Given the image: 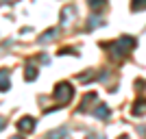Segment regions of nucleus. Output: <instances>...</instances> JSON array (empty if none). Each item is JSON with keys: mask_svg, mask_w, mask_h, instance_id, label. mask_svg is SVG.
Wrapping results in <instances>:
<instances>
[{"mask_svg": "<svg viewBox=\"0 0 146 139\" xmlns=\"http://www.w3.org/2000/svg\"><path fill=\"white\" fill-rule=\"evenodd\" d=\"M135 39L133 37H120L118 42L111 43V52H113V57H127L131 50L135 48Z\"/></svg>", "mask_w": 146, "mask_h": 139, "instance_id": "f257e3e1", "label": "nucleus"}, {"mask_svg": "<svg viewBox=\"0 0 146 139\" xmlns=\"http://www.w3.org/2000/svg\"><path fill=\"white\" fill-rule=\"evenodd\" d=\"M52 98H55L59 104H68V102L74 98V87H72L70 83H66V80H63V83H59V85L55 87Z\"/></svg>", "mask_w": 146, "mask_h": 139, "instance_id": "f03ea898", "label": "nucleus"}, {"mask_svg": "<svg viewBox=\"0 0 146 139\" xmlns=\"http://www.w3.org/2000/svg\"><path fill=\"white\" fill-rule=\"evenodd\" d=\"M35 117H31V115H24L22 120L18 122V128H20V133H33L35 130Z\"/></svg>", "mask_w": 146, "mask_h": 139, "instance_id": "7ed1b4c3", "label": "nucleus"}, {"mask_svg": "<svg viewBox=\"0 0 146 139\" xmlns=\"http://www.w3.org/2000/svg\"><path fill=\"white\" fill-rule=\"evenodd\" d=\"M68 133H70V130H68L66 126H61V128H55V130H48L46 139H66Z\"/></svg>", "mask_w": 146, "mask_h": 139, "instance_id": "20e7f679", "label": "nucleus"}, {"mask_svg": "<svg viewBox=\"0 0 146 139\" xmlns=\"http://www.w3.org/2000/svg\"><path fill=\"white\" fill-rule=\"evenodd\" d=\"M11 78H9V70H0V91H9Z\"/></svg>", "mask_w": 146, "mask_h": 139, "instance_id": "39448f33", "label": "nucleus"}, {"mask_svg": "<svg viewBox=\"0 0 146 139\" xmlns=\"http://www.w3.org/2000/svg\"><path fill=\"white\" fill-rule=\"evenodd\" d=\"M94 115H96L98 120H107V117L111 115V111H109V107H107V104H100V107H96V109H94Z\"/></svg>", "mask_w": 146, "mask_h": 139, "instance_id": "423d86ee", "label": "nucleus"}, {"mask_svg": "<svg viewBox=\"0 0 146 139\" xmlns=\"http://www.w3.org/2000/svg\"><path fill=\"white\" fill-rule=\"evenodd\" d=\"M74 15V7H66V9H61V26H66Z\"/></svg>", "mask_w": 146, "mask_h": 139, "instance_id": "0eeeda50", "label": "nucleus"}, {"mask_svg": "<svg viewBox=\"0 0 146 139\" xmlns=\"http://www.w3.org/2000/svg\"><path fill=\"white\" fill-rule=\"evenodd\" d=\"M37 74H39V72H37V67H35V65H31V63H29V65L24 67V78L29 80V83L37 78Z\"/></svg>", "mask_w": 146, "mask_h": 139, "instance_id": "6e6552de", "label": "nucleus"}, {"mask_svg": "<svg viewBox=\"0 0 146 139\" xmlns=\"http://www.w3.org/2000/svg\"><path fill=\"white\" fill-rule=\"evenodd\" d=\"M57 37V28H48L46 33H44L42 37H39V43H46V42H52Z\"/></svg>", "mask_w": 146, "mask_h": 139, "instance_id": "1a4fd4ad", "label": "nucleus"}, {"mask_svg": "<svg viewBox=\"0 0 146 139\" xmlns=\"http://www.w3.org/2000/svg\"><path fill=\"white\" fill-rule=\"evenodd\" d=\"M144 113H146V102H144V100L135 102V107H133V115H144Z\"/></svg>", "mask_w": 146, "mask_h": 139, "instance_id": "9d476101", "label": "nucleus"}, {"mask_svg": "<svg viewBox=\"0 0 146 139\" xmlns=\"http://www.w3.org/2000/svg\"><path fill=\"white\" fill-rule=\"evenodd\" d=\"M146 9V0H133L131 2V11H144Z\"/></svg>", "mask_w": 146, "mask_h": 139, "instance_id": "9b49d317", "label": "nucleus"}, {"mask_svg": "<svg viewBox=\"0 0 146 139\" xmlns=\"http://www.w3.org/2000/svg\"><path fill=\"white\" fill-rule=\"evenodd\" d=\"M92 100H96V94H87V96L83 98V104H81V107H79V111H85L87 102H92Z\"/></svg>", "mask_w": 146, "mask_h": 139, "instance_id": "f8f14e48", "label": "nucleus"}, {"mask_svg": "<svg viewBox=\"0 0 146 139\" xmlns=\"http://www.w3.org/2000/svg\"><path fill=\"white\" fill-rule=\"evenodd\" d=\"M98 24H103V20L98 18V15H92V20H90V26H87V28H96Z\"/></svg>", "mask_w": 146, "mask_h": 139, "instance_id": "ddd939ff", "label": "nucleus"}, {"mask_svg": "<svg viewBox=\"0 0 146 139\" xmlns=\"http://www.w3.org/2000/svg\"><path fill=\"white\" fill-rule=\"evenodd\" d=\"M90 7L92 9H100V7H105V0H90Z\"/></svg>", "mask_w": 146, "mask_h": 139, "instance_id": "4468645a", "label": "nucleus"}, {"mask_svg": "<svg viewBox=\"0 0 146 139\" xmlns=\"http://www.w3.org/2000/svg\"><path fill=\"white\" fill-rule=\"evenodd\" d=\"M5 126H7V122H5V117L0 115V130H5Z\"/></svg>", "mask_w": 146, "mask_h": 139, "instance_id": "2eb2a0df", "label": "nucleus"}, {"mask_svg": "<svg viewBox=\"0 0 146 139\" xmlns=\"http://www.w3.org/2000/svg\"><path fill=\"white\" fill-rule=\"evenodd\" d=\"M87 139H105V137H100V135H94V133H92V135H87Z\"/></svg>", "mask_w": 146, "mask_h": 139, "instance_id": "dca6fc26", "label": "nucleus"}, {"mask_svg": "<svg viewBox=\"0 0 146 139\" xmlns=\"http://www.w3.org/2000/svg\"><path fill=\"white\" fill-rule=\"evenodd\" d=\"M9 139H22V137H20V135H13V137H9Z\"/></svg>", "mask_w": 146, "mask_h": 139, "instance_id": "f3484780", "label": "nucleus"}, {"mask_svg": "<svg viewBox=\"0 0 146 139\" xmlns=\"http://www.w3.org/2000/svg\"><path fill=\"white\" fill-rule=\"evenodd\" d=\"M118 139H129V137H118Z\"/></svg>", "mask_w": 146, "mask_h": 139, "instance_id": "a211bd4d", "label": "nucleus"}, {"mask_svg": "<svg viewBox=\"0 0 146 139\" xmlns=\"http://www.w3.org/2000/svg\"><path fill=\"white\" fill-rule=\"evenodd\" d=\"M5 2H13V0H5Z\"/></svg>", "mask_w": 146, "mask_h": 139, "instance_id": "6ab92c4d", "label": "nucleus"}]
</instances>
